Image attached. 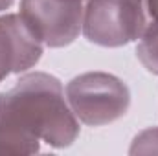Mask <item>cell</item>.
I'll use <instances>...</instances> for the list:
<instances>
[{
  "instance_id": "3",
  "label": "cell",
  "mask_w": 158,
  "mask_h": 156,
  "mask_svg": "<svg viewBox=\"0 0 158 156\" xmlns=\"http://www.w3.org/2000/svg\"><path fill=\"white\" fill-rule=\"evenodd\" d=\"M68 96L77 110V116L86 123L112 121L123 114L129 101L127 88L121 81L103 74H90L72 81Z\"/></svg>"
},
{
  "instance_id": "1",
  "label": "cell",
  "mask_w": 158,
  "mask_h": 156,
  "mask_svg": "<svg viewBox=\"0 0 158 156\" xmlns=\"http://www.w3.org/2000/svg\"><path fill=\"white\" fill-rule=\"evenodd\" d=\"M77 129L66 109L59 81L44 74L28 76L0 94V142L68 143Z\"/></svg>"
},
{
  "instance_id": "4",
  "label": "cell",
  "mask_w": 158,
  "mask_h": 156,
  "mask_svg": "<svg viewBox=\"0 0 158 156\" xmlns=\"http://www.w3.org/2000/svg\"><path fill=\"white\" fill-rule=\"evenodd\" d=\"M81 13V0H22L20 17L42 42L63 46L79 33Z\"/></svg>"
},
{
  "instance_id": "6",
  "label": "cell",
  "mask_w": 158,
  "mask_h": 156,
  "mask_svg": "<svg viewBox=\"0 0 158 156\" xmlns=\"http://www.w3.org/2000/svg\"><path fill=\"white\" fill-rule=\"evenodd\" d=\"M138 55L151 72L158 74V22L147 26L138 46Z\"/></svg>"
},
{
  "instance_id": "7",
  "label": "cell",
  "mask_w": 158,
  "mask_h": 156,
  "mask_svg": "<svg viewBox=\"0 0 158 156\" xmlns=\"http://www.w3.org/2000/svg\"><path fill=\"white\" fill-rule=\"evenodd\" d=\"M13 0H0V9H4V7H7L9 4H11Z\"/></svg>"
},
{
  "instance_id": "2",
  "label": "cell",
  "mask_w": 158,
  "mask_h": 156,
  "mask_svg": "<svg viewBox=\"0 0 158 156\" xmlns=\"http://www.w3.org/2000/svg\"><path fill=\"white\" fill-rule=\"evenodd\" d=\"M149 26L145 0H90L85 35L103 46L142 39Z\"/></svg>"
},
{
  "instance_id": "5",
  "label": "cell",
  "mask_w": 158,
  "mask_h": 156,
  "mask_svg": "<svg viewBox=\"0 0 158 156\" xmlns=\"http://www.w3.org/2000/svg\"><path fill=\"white\" fill-rule=\"evenodd\" d=\"M40 42L30 24L17 15L0 18V81L9 72L26 70L40 57Z\"/></svg>"
}]
</instances>
